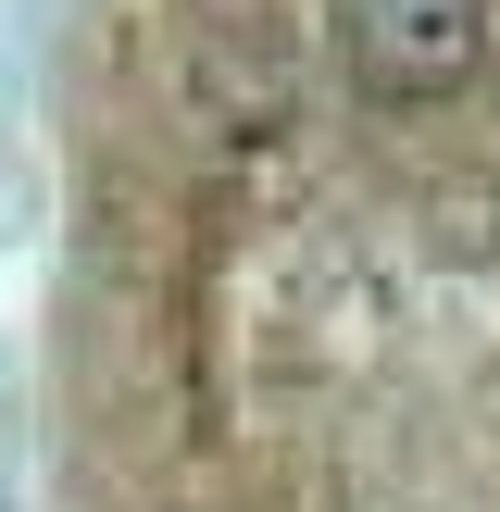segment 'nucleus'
<instances>
[{"label":"nucleus","mask_w":500,"mask_h":512,"mask_svg":"<svg viewBox=\"0 0 500 512\" xmlns=\"http://www.w3.org/2000/svg\"><path fill=\"white\" fill-rule=\"evenodd\" d=\"M338 50L388 100H450L488 63V0H338Z\"/></svg>","instance_id":"1"}]
</instances>
